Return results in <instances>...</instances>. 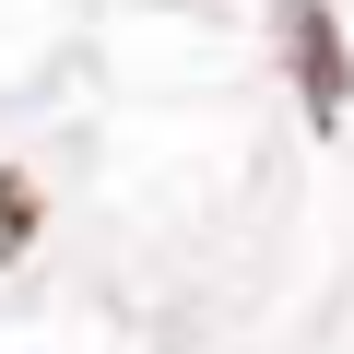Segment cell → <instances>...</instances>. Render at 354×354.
Listing matches in <instances>:
<instances>
[{
    "mask_svg": "<svg viewBox=\"0 0 354 354\" xmlns=\"http://www.w3.org/2000/svg\"><path fill=\"white\" fill-rule=\"evenodd\" d=\"M283 48H295V71H307V106L330 118V106H342V48H330V12H319V0H283Z\"/></svg>",
    "mask_w": 354,
    "mask_h": 354,
    "instance_id": "1",
    "label": "cell"
},
{
    "mask_svg": "<svg viewBox=\"0 0 354 354\" xmlns=\"http://www.w3.org/2000/svg\"><path fill=\"white\" fill-rule=\"evenodd\" d=\"M24 236H36V189H24V177H12V165H0V260H12Z\"/></svg>",
    "mask_w": 354,
    "mask_h": 354,
    "instance_id": "2",
    "label": "cell"
}]
</instances>
